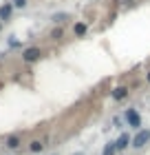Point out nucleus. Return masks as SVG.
Returning a JSON list of instances; mask_svg holds the SVG:
<instances>
[{
  "label": "nucleus",
  "mask_w": 150,
  "mask_h": 155,
  "mask_svg": "<svg viewBox=\"0 0 150 155\" xmlns=\"http://www.w3.org/2000/svg\"><path fill=\"white\" fill-rule=\"evenodd\" d=\"M126 95H128V89L126 87H119V89L113 91V97H115V100H124Z\"/></svg>",
  "instance_id": "obj_6"
},
{
  "label": "nucleus",
  "mask_w": 150,
  "mask_h": 155,
  "mask_svg": "<svg viewBox=\"0 0 150 155\" xmlns=\"http://www.w3.org/2000/svg\"><path fill=\"white\" fill-rule=\"evenodd\" d=\"M126 122H128V126H132V129H139L141 126V117H139V113L135 109H128L126 111Z\"/></svg>",
  "instance_id": "obj_1"
},
{
  "label": "nucleus",
  "mask_w": 150,
  "mask_h": 155,
  "mask_svg": "<svg viewBox=\"0 0 150 155\" xmlns=\"http://www.w3.org/2000/svg\"><path fill=\"white\" fill-rule=\"evenodd\" d=\"M13 5H16V7H24L27 0H13Z\"/></svg>",
  "instance_id": "obj_12"
},
{
  "label": "nucleus",
  "mask_w": 150,
  "mask_h": 155,
  "mask_svg": "<svg viewBox=\"0 0 150 155\" xmlns=\"http://www.w3.org/2000/svg\"><path fill=\"white\" fill-rule=\"evenodd\" d=\"M148 140H150V131H139L137 135H135V140H132V146L135 149H141Z\"/></svg>",
  "instance_id": "obj_2"
},
{
  "label": "nucleus",
  "mask_w": 150,
  "mask_h": 155,
  "mask_svg": "<svg viewBox=\"0 0 150 155\" xmlns=\"http://www.w3.org/2000/svg\"><path fill=\"white\" fill-rule=\"evenodd\" d=\"M42 149H44V144H42V142H31V151L33 153H40Z\"/></svg>",
  "instance_id": "obj_9"
},
{
  "label": "nucleus",
  "mask_w": 150,
  "mask_h": 155,
  "mask_svg": "<svg viewBox=\"0 0 150 155\" xmlns=\"http://www.w3.org/2000/svg\"><path fill=\"white\" fill-rule=\"evenodd\" d=\"M11 9H13L11 5H5V7H0V18H2V20H7V18L11 16Z\"/></svg>",
  "instance_id": "obj_7"
},
{
  "label": "nucleus",
  "mask_w": 150,
  "mask_h": 155,
  "mask_svg": "<svg viewBox=\"0 0 150 155\" xmlns=\"http://www.w3.org/2000/svg\"><path fill=\"white\" fill-rule=\"evenodd\" d=\"M73 31H75V36H84V33H86V25L84 22H75Z\"/></svg>",
  "instance_id": "obj_8"
},
{
  "label": "nucleus",
  "mask_w": 150,
  "mask_h": 155,
  "mask_svg": "<svg viewBox=\"0 0 150 155\" xmlns=\"http://www.w3.org/2000/svg\"><path fill=\"white\" fill-rule=\"evenodd\" d=\"M115 151H117V149H115V142H110V144H108V146L104 149V155H113Z\"/></svg>",
  "instance_id": "obj_10"
},
{
  "label": "nucleus",
  "mask_w": 150,
  "mask_h": 155,
  "mask_svg": "<svg viewBox=\"0 0 150 155\" xmlns=\"http://www.w3.org/2000/svg\"><path fill=\"white\" fill-rule=\"evenodd\" d=\"M40 49L38 47H31V49H27V51L22 53V60L24 62H35V60H40Z\"/></svg>",
  "instance_id": "obj_3"
},
{
  "label": "nucleus",
  "mask_w": 150,
  "mask_h": 155,
  "mask_svg": "<svg viewBox=\"0 0 150 155\" xmlns=\"http://www.w3.org/2000/svg\"><path fill=\"white\" fill-rule=\"evenodd\" d=\"M148 82H150V73H148Z\"/></svg>",
  "instance_id": "obj_13"
},
{
  "label": "nucleus",
  "mask_w": 150,
  "mask_h": 155,
  "mask_svg": "<svg viewBox=\"0 0 150 155\" xmlns=\"http://www.w3.org/2000/svg\"><path fill=\"white\" fill-rule=\"evenodd\" d=\"M128 142H130V137H128V133H121V135H119V140L115 142V149H117V151H124L126 146H128Z\"/></svg>",
  "instance_id": "obj_4"
},
{
  "label": "nucleus",
  "mask_w": 150,
  "mask_h": 155,
  "mask_svg": "<svg viewBox=\"0 0 150 155\" xmlns=\"http://www.w3.org/2000/svg\"><path fill=\"white\" fill-rule=\"evenodd\" d=\"M5 146H7V149H18V146H20V137L18 135H9L7 142H5Z\"/></svg>",
  "instance_id": "obj_5"
},
{
  "label": "nucleus",
  "mask_w": 150,
  "mask_h": 155,
  "mask_svg": "<svg viewBox=\"0 0 150 155\" xmlns=\"http://www.w3.org/2000/svg\"><path fill=\"white\" fill-rule=\"evenodd\" d=\"M0 31H2V25H0Z\"/></svg>",
  "instance_id": "obj_14"
},
{
  "label": "nucleus",
  "mask_w": 150,
  "mask_h": 155,
  "mask_svg": "<svg viewBox=\"0 0 150 155\" xmlns=\"http://www.w3.org/2000/svg\"><path fill=\"white\" fill-rule=\"evenodd\" d=\"M51 38H55V40H58V38H62V29H55V31L51 33Z\"/></svg>",
  "instance_id": "obj_11"
}]
</instances>
